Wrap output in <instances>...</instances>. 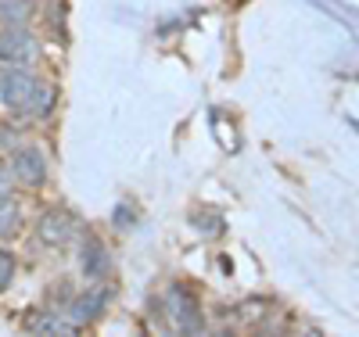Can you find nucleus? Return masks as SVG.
<instances>
[{"instance_id": "obj_1", "label": "nucleus", "mask_w": 359, "mask_h": 337, "mask_svg": "<svg viewBox=\"0 0 359 337\" xmlns=\"http://www.w3.org/2000/svg\"><path fill=\"white\" fill-rule=\"evenodd\" d=\"M40 90H43V83L29 72L25 65L0 69V101H4V108L33 115L36 111V101H40Z\"/></svg>"}, {"instance_id": "obj_2", "label": "nucleus", "mask_w": 359, "mask_h": 337, "mask_svg": "<svg viewBox=\"0 0 359 337\" xmlns=\"http://www.w3.org/2000/svg\"><path fill=\"white\" fill-rule=\"evenodd\" d=\"M36 57V36L25 25H4L0 33V61L4 65H29Z\"/></svg>"}, {"instance_id": "obj_3", "label": "nucleus", "mask_w": 359, "mask_h": 337, "mask_svg": "<svg viewBox=\"0 0 359 337\" xmlns=\"http://www.w3.org/2000/svg\"><path fill=\"white\" fill-rule=\"evenodd\" d=\"M76 219H72V212L65 208H47L40 223H36V237L47 244V248H62V244H69L76 237Z\"/></svg>"}, {"instance_id": "obj_4", "label": "nucleus", "mask_w": 359, "mask_h": 337, "mask_svg": "<svg viewBox=\"0 0 359 337\" xmlns=\"http://www.w3.org/2000/svg\"><path fill=\"white\" fill-rule=\"evenodd\" d=\"M165 309H169V319H172V326L180 330V333H201L205 326H201V316H198V305H194V298L184 291V287H169V294H165Z\"/></svg>"}, {"instance_id": "obj_5", "label": "nucleus", "mask_w": 359, "mask_h": 337, "mask_svg": "<svg viewBox=\"0 0 359 337\" xmlns=\"http://www.w3.org/2000/svg\"><path fill=\"white\" fill-rule=\"evenodd\" d=\"M11 172L25 183V187H43L47 183V158L40 147H18L11 158Z\"/></svg>"}, {"instance_id": "obj_6", "label": "nucleus", "mask_w": 359, "mask_h": 337, "mask_svg": "<svg viewBox=\"0 0 359 337\" xmlns=\"http://www.w3.org/2000/svg\"><path fill=\"white\" fill-rule=\"evenodd\" d=\"M79 269H83V277H90V280L108 277L111 255H108V248H104L97 237H86V240H83V248H79Z\"/></svg>"}, {"instance_id": "obj_7", "label": "nucleus", "mask_w": 359, "mask_h": 337, "mask_svg": "<svg viewBox=\"0 0 359 337\" xmlns=\"http://www.w3.org/2000/svg\"><path fill=\"white\" fill-rule=\"evenodd\" d=\"M104 305H108V291L104 287H94V291H86L79 294V301L72 305V319L83 326V323H94L101 312H104Z\"/></svg>"}, {"instance_id": "obj_8", "label": "nucleus", "mask_w": 359, "mask_h": 337, "mask_svg": "<svg viewBox=\"0 0 359 337\" xmlns=\"http://www.w3.org/2000/svg\"><path fill=\"white\" fill-rule=\"evenodd\" d=\"M316 8H323L334 22H341V25L348 29V33L359 40V11H355L352 4H345V0H316Z\"/></svg>"}, {"instance_id": "obj_9", "label": "nucleus", "mask_w": 359, "mask_h": 337, "mask_svg": "<svg viewBox=\"0 0 359 337\" xmlns=\"http://www.w3.org/2000/svg\"><path fill=\"white\" fill-rule=\"evenodd\" d=\"M29 15H33L29 0H8V4H0V22L4 25H25Z\"/></svg>"}, {"instance_id": "obj_10", "label": "nucleus", "mask_w": 359, "mask_h": 337, "mask_svg": "<svg viewBox=\"0 0 359 337\" xmlns=\"http://www.w3.org/2000/svg\"><path fill=\"white\" fill-rule=\"evenodd\" d=\"M18 230V201L8 198V194H0V240L11 237Z\"/></svg>"}, {"instance_id": "obj_11", "label": "nucleus", "mask_w": 359, "mask_h": 337, "mask_svg": "<svg viewBox=\"0 0 359 337\" xmlns=\"http://www.w3.org/2000/svg\"><path fill=\"white\" fill-rule=\"evenodd\" d=\"M15 269H18L15 255L0 248V291H8V287H11V280H15Z\"/></svg>"}, {"instance_id": "obj_12", "label": "nucleus", "mask_w": 359, "mask_h": 337, "mask_svg": "<svg viewBox=\"0 0 359 337\" xmlns=\"http://www.w3.org/2000/svg\"><path fill=\"white\" fill-rule=\"evenodd\" d=\"M8 183H11V169H8L4 162H0V194L8 191Z\"/></svg>"}, {"instance_id": "obj_13", "label": "nucleus", "mask_w": 359, "mask_h": 337, "mask_svg": "<svg viewBox=\"0 0 359 337\" xmlns=\"http://www.w3.org/2000/svg\"><path fill=\"white\" fill-rule=\"evenodd\" d=\"M348 126H352V130H355V133H359V122H355V118H348Z\"/></svg>"}, {"instance_id": "obj_14", "label": "nucleus", "mask_w": 359, "mask_h": 337, "mask_svg": "<svg viewBox=\"0 0 359 337\" xmlns=\"http://www.w3.org/2000/svg\"><path fill=\"white\" fill-rule=\"evenodd\" d=\"M0 4H8V0H0Z\"/></svg>"}]
</instances>
